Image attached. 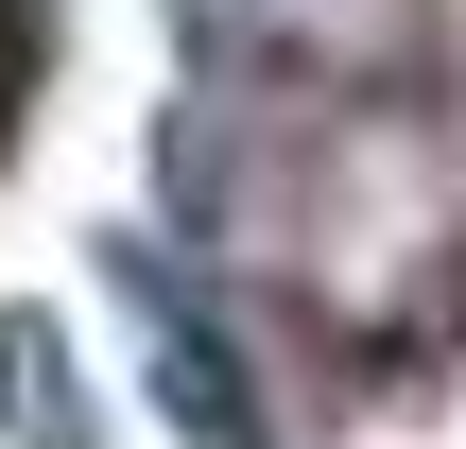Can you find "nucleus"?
<instances>
[{
    "label": "nucleus",
    "mask_w": 466,
    "mask_h": 449,
    "mask_svg": "<svg viewBox=\"0 0 466 449\" xmlns=\"http://www.w3.org/2000/svg\"><path fill=\"white\" fill-rule=\"evenodd\" d=\"M0 433L17 449H86V398H69V346L35 311H0Z\"/></svg>",
    "instance_id": "f03ea898"
},
{
    "label": "nucleus",
    "mask_w": 466,
    "mask_h": 449,
    "mask_svg": "<svg viewBox=\"0 0 466 449\" xmlns=\"http://www.w3.org/2000/svg\"><path fill=\"white\" fill-rule=\"evenodd\" d=\"M121 277V311H138V346H156V398H173V433L190 449H277V415H259V363H242V329L156 260V242H121L104 260Z\"/></svg>",
    "instance_id": "f257e3e1"
}]
</instances>
